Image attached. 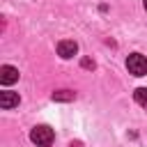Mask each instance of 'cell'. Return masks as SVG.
<instances>
[{
    "label": "cell",
    "mask_w": 147,
    "mask_h": 147,
    "mask_svg": "<svg viewBox=\"0 0 147 147\" xmlns=\"http://www.w3.org/2000/svg\"><path fill=\"white\" fill-rule=\"evenodd\" d=\"M126 69L133 76H147V57L140 53H131L126 57Z\"/></svg>",
    "instance_id": "obj_1"
},
{
    "label": "cell",
    "mask_w": 147,
    "mask_h": 147,
    "mask_svg": "<svg viewBox=\"0 0 147 147\" xmlns=\"http://www.w3.org/2000/svg\"><path fill=\"white\" fill-rule=\"evenodd\" d=\"M53 129H48V126H34L32 129V133H30V140L37 145V147H48L51 142H53Z\"/></svg>",
    "instance_id": "obj_2"
},
{
    "label": "cell",
    "mask_w": 147,
    "mask_h": 147,
    "mask_svg": "<svg viewBox=\"0 0 147 147\" xmlns=\"http://www.w3.org/2000/svg\"><path fill=\"white\" fill-rule=\"evenodd\" d=\"M76 53H78V44H76V41H71V39H62V41L57 44V55H60V57L67 60V57H74Z\"/></svg>",
    "instance_id": "obj_3"
},
{
    "label": "cell",
    "mask_w": 147,
    "mask_h": 147,
    "mask_svg": "<svg viewBox=\"0 0 147 147\" xmlns=\"http://www.w3.org/2000/svg\"><path fill=\"white\" fill-rule=\"evenodd\" d=\"M16 80H18V69H16V67H11V64L0 67V83H2V85H11V83H16Z\"/></svg>",
    "instance_id": "obj_4"
},
{
    "label": "cell",
    "mask_w": 147,
    "mask_h": 147,
    "mask_svg": "<svg viewBox=\"0 0 147 147\" xmlns=\"http://www.w3.org/2000/svg\"><path fill=\"white\" fill-rule=\"evenodd\" d=\"M14 106H18V94H16V92H9V90L0 92V108L9 110V108H14Z\"/></svg>",
    "instance_id": "obj_5"
},
{
    "label": "cell",
    "mask_w": 147,
    "mask_h": 147,
    "mask_svg": "<svg viewBox=\"0 0 147 147\" xmlns=\"http://www.w3.org/2000/svg\"><path fill=\"white\" fill-rule=\"evenodd\" d=\"M53 99L55 101H74L76 92H71V90H57V92H53Z\"/></svg>",
    "instance_id": "obj_6"
},
{
    "label": "cell",
    "mask_w": 147,
    "mask_h": 147,
    "mask_svg": "<svg viewBox=\"0 0 147 147\" xmlns=\"http://www.w3.org/2000/svg\"><path fill=\"white\" fill-rule=\"evenodd\" d=\"M133 99H136V103H140V106L147 108V87H138L133 92Z\"/></svg>",
    "instance_id": "obj_7"
},
{
    "label": "cell",
    "mask_w": 147,
    "mask_h": 147,
    "mask_svg": "<svg viewBox=\"0 0 147 147\" xmlns=\"http://www.w3.org/2000/svg\"><path fill=\"white\" fill-rule=\"evenodd\" d=\"M83 67H85V69H94V60H87V57H85V60H83Z\"/></svg>",
    "instance_id": "obj_8"
},
{
    "label": "cell",
    "mask_w": 147,
    "mask_h": 147,
    "mask_svg": "<svg viewBox=\"0 0 147 147\" xmlns=\"http://www.w3.org/2000/svg\"><path fill=\"white\" fill-rule=\"evenodd\" d=\"M69 147H80V142H71V145H69Z\"/></svg>",
    "instance_id": "obj_9"
},
{
    "label": "cell",
    "mask_w": 147,
    "mask_h": 147,
    "mask_svg": "<svg viewBox=\"0 0 147 147\" xmlns=\"http://www.w3.org/2000/svg\"><path fill=\"white\" fill-rule=\"evenodd\" d=\"M145 9H147V0H145Z\"/></svg>",
    "instance_id": "obj_10"
}]
</instances>
